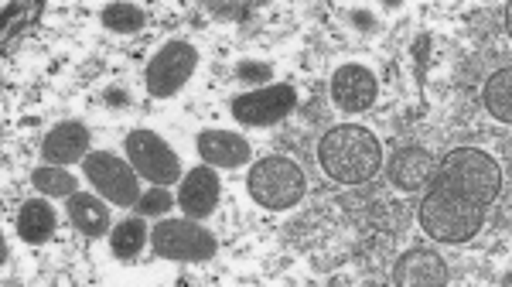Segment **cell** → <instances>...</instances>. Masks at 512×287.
Wrapping results in <instances>:
<instances>
[{"label":"cell","mask_w":512,"mask_h":287,"mask_svg":"<svg viewBox=\"0 0 512 287\" xmlns=\"http://www.w3.org/2000/svg\"><path fill=\"white\" fill-rule=\"evenodd\" d=\"M499 192V161L475 147H458L427 182V195L420 199V226L437 243L475 240Z\"/></svg>","instance_id":"6da1fadb"},{"label":"cell","mask_w":512,"mask_h":287,"mask_svg":"<svg viewBox=\"0 0 512 287\" xmlns=\"http://www.w3.org/2000/svg\"><path fill=\"white\" fill-rule=\"evenodd\" d=\"M318 161L332 182L338 185H366L383 168V147L376 134L359 123L332 127L318 144Z\"/></svg>","instance_id":"7a4b0ae2"},{"label":"cell","mask_w":512,"mask_h":287,"mask_svg":"<svg viewBox=\"0 0 512 287\" xmlns=\"http://www.w3.org/2000/svg\"><path fill=\"white\" fill-rule=\"evenodd\" d=\"M246 188H250L256 205L284 212V209H294V205L304 199L308 182H304V171L297 168L291 158L274 154V158H263L253 164L250 178H246Z\"/></svg>","instance_id":"3957f363"},{"label":"cell","mask_w":512,"mask_h":287,"mask_svg":"<svg viewBox=\"0 0 512 287\" xmlns=\"http://www.w3.org/2000/svg\"><path fill=\"white\" fill-rule=\"evenodd\" d=\"M151 246L161 260H181V264H202L219 250L216 236L198 226V219H161L151 229Z\"/></svg>","instance_id":"277c9868"},{"label":"cell","mask_w":512,"mask_h":287,"mask_svg":"<svg viewBox=\"0 0 512 287\" xmlns=\"http://www.w3.org/2000/svg\"><path fill=\"white\" fill-rule=\"evenodd\" d=\"M89 185L99 199L113 202V205H137L140 202V185H137V171L130 168V161H120L110 151H93L82 161Z\"/></svg>","instance_id":"5b68a950"},{"label":"cell","mask_w":512,"mask_h":287,"mask_svg":"<svg viewBox=\"0 0 512 287\" xmlns=\"http://www.w3.org/2000/svg\"><path fill=\"white\" fill-rule=\"evenodd\" d=\"M127 161L140 178L154 185H175L181 178V161L171 151L168 141L158 137L154 130H130L127 134Z\"/></svg>","instance_id":"8992f818"},{"label":"cell","mask_w":512,"mask_h":287,"mask_svg":"<svg viewBox=\"0 0 512 287\" xmlns=\"http://www.w3.org/2000/svg\"><path fill=\"white\" fill-rule=\"evenodd\" d=\"M198 65V52L195 45L188 41H168L151 62H147L144 82H147V93L158 96V100H168L175 96L188 79H192Z\"/></svg>","instance_id":"52a82bcc"},{"label":"cell","mask_w":512,"mask_h":287,"mask_svg":"<svg viewBox=\"0 0 512 287\" xmlns=\"http://www.w3.org/2000/svg\"><path fill=\"white\" fill-rule=\"evenodd\" d=\"M297 106V89L287 82H270V86L250 89V93L233 100V117L246 127H274L284 117H291Z\"/></svg>","instance_id":"ba28073f"},{"label":"cell","mask_w":512,"mask_h":287,"mask_svg":"<svg viewBox=\"0 0 512 287\" xmlns=\"http://www.w3.org/2000/svg\"><path fill=\"white\" fill-rule=\"evenodd\" d=\"M379 96V82L366 65H338L332 76V103L342 113H366Z\"/></svg>","instance_id":"9c48e42d"},{"label":"cell","mask_w":512,"mask_h":287,"mask_svg":"<svg viewBox=\"0 0 512 287\" xmlns=\"http://www.w3.org/2000/svg\"><path fill=\"white\" fill-rule=\"evenodd\" d=\"M219 195H222V185H219V175L205 164H198L195 171H188L181 178V188H178V205L188 219H209L219 205Z\"/></svg>","instance_id":"30bf717a"},{"label":"cell","mask_w":512,"mask_h":287,"mask_svg":"<svg viewBox=\"0 0 512 287\" xmlns=\"http://www.w3.org/2000/svg\"><path fill=\"white\" fill-rule=\"evenodd\" d=\"M437 164L431 158V151H424L420 144H407L400 151H393L390 164H386V178H390L393 188L400 192H417L434 178Z\"/></svg>","instance_id":"8fae6325"},{"label":"cell","mask_w":512,"mask_h":287,"mask_svg":"<svg viewBox=\"0 0 512 287\" xmlns=\"http://www.w3.org/2000/svg\"><path fill=\"white\" fill-rule=\"evenodd\" d=\"M86 151H89V127L79 120H65L59 127H52L41 141V158L48 164H76V161H86Z\"/></svg>","instance_id":"7c38bea8"},{"label":"cell","mask_w":512,"mask_h":287,"mask_svg":"<svg viewBox=\"0 0 512 287\" xmlns=\"http://www.w3.org/2000/svg\"><path fill=\"white\" fill-rule=\"evenodd\" d=\"M393 284L400 287H444L448 284V264L431 250H410L396 260Z\"/></svg>","instance_id":"4fadbf2b"},{"label":"cell","mask_w":512,"mask_h":287,"mask_svg":"<svg viewBox=\"0 0 512 287\" xmlns=\"http://www.w3.org/2000/svg\"><path fill=\"white\" fill-rule=\"evenodd\" d=\"M195 147H198V154H202V161L212 164V168H239V164H246L253 154L246 137L229 134V130H202V134L195 137Z\"/></svg>","instance_id":"5bb4252c"},{"label":"cell","mask_w":512,"mask_h":287,"mask_svg":"<svg viewBox=\"0 0 512 287\" xmlns=\"http://www.w3.org/2000/svg\"><path fill=\"white\" fill-rule=\"evenodd\" d=\"M14 226H18V236L24 243L41 246L52 240L55 226H59V216H55V209L45 199H28L18 209V223Z\"/></svg>","instance_id":"9a60e30c"},{"label":"cell","mask_w":512,"mask_h":287,"mask_svg":"<svg viewBox=\"0 0 512 287\" xmlns=\"http://www.w3.org/2000/svg\"><path fill=\"white\" fill-rule=\"evenodd\" d=\"M69 219L79 233L86 236H106L110 233V212H106L103 199H96L93 192H76L69 195Z\"/></svg>","instance_id":"2e32d148"},{"label":"cell","mask_w":512,"mask_h":287,"mask_svg":"<svg viewBox=\"0 0 512 287\" xmlns=\"http://www.w3.org/2000/svg\"><path fill=\"white\" fill-rule=\"evenodd\" d=\"M485 106L495 120L512 123V69H499L495 76L485 82Z\"/></svg>","instance_id":"e0dca14e"},{"label":"cell","mask_w":512,"mask_h":287,"mask_svg":"<svg viewBox=\"0 0 512 287\" xmlns=\"http://www.w3.org/2000/svg\"><path fill=\"white\" fill-rule=\"evenodd\" d=\"M110 243L117 260H134L147 243V226L144 219H123L120 226L110 229Z\"/></svg>","instance_id":"ac0fdd59"},{"label":"cell","mask_w":512,"mask_h":287,"mask_svg":"<svg viewBox=\"0 0 512 287\" xmlns=\"http://www.w3.org/2000/svg\"><path fill=\"white\" fill-rule=\"evenodd\" d=\"M31 182L41 195H52V199H62V195H76V178L69 171H62L59 164H41L38 171H31Z\"/></svg>","instance_id":"d6986e66"},{"label":"cell","mask_w":512,"mask_h":287,"mask_svg":"<svg viewBox=\"0 0 512 287\" xmlns=\"http://www.w3.org/2000/svg\"><path fill=\"white\" fill-rule=\"evenodd\" d=\"M144 24H147V14H144V7H137V4H110L103 11V28L117 31V35H137Z\"/></svg>","instance_id":"ffe728a7"},{"label":"cell","mask_w":512,"mask_h":287,"mask_svg":"<svg viewBox=\"0 0 512 287\" xmlns=\"http://www.w3.org/2000/svg\"><path fill=\"white\" fill-rule=\"evenodd\" d=\"M171 205H175V195H171L164 185H154V188H147V195H140L137 212L140 216H164Z\"/></svg>","instance_id":"44dd1931"},{"label":"cell","mask_w":512,"mask_h":287,"mask_svg":"<svg viewBox=\"0 0 512 287\" xmlns=\"http://www.w3.org/2000/svg\"><path fill=\"white\" fill-rule=\"evenodd\" d=\"M239 79H263V82H267V79H270V69H267V65H250V62H243V65H239Z\"/></svg>","instance_id":"7402d4cb"}]
</instances>
